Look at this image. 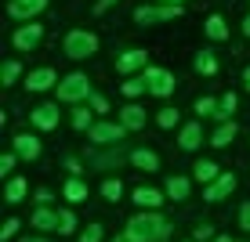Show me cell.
<instances>
[{
    "mask_svg": "<svg viewBox=\"0 0 250 242\" xmlns=\"http://www.w3.org/2000/svg\"><path fill=\"white\" fill-rule=\"evenodd\" d=\"M127 235H131L134 242H160L170 235V224L156 217V213H138V217H131V224H127Z\"/></svg>",
    "mask_w": 250,
    "mask_h": 242,
    "instance_id": "1",
    "label": "cell"
},
{
    "mask_svg": "<svg viewBox=\"0 0 250 242\" xmlns=\"http://www.w3.org/2000/svg\"><path fill=\"white\" fill-rule=\"evenodd\" d=\"M65 55L69 58H91L94 51H98V37L87 29H73V33H65Z\"/></svg>",
    "mask_w": 250,
    "mask_h": 242,
    "instance_id": "2",
    "label": "cell"
},
{
    "mask_svg": "<svg viewBox=\"0 0 250 242\" xmlns=\"http://www.w3.org/2000/svg\"><path fill=\"white\" fill-rule=\"evenodd\" d=\"M91 94V80L83 73H69L62 83H58V98L62 101H80V98H87Z\"/></svg>",
    "mask_w": 250,
    "mask_h": 242,
    "instance_id": "3",
    "label": "cell"
},
{
    "mask_svg": "<svg viewBox=\"0 0 250 242\" xmlns=\"http://www.w3.org/2000/svg\"><path fill=\"white\" fill-rule=\"evenodd\" d=\"M145 83H149V94H156V98H170V94H174V76H170L167 69L149 65L145 69Z\"/></svg>",
    "mask_w": 250,
    "mask_h": 242,
    "instance_id": "4",
    "label": "cell"
},
{
    "mask_svg": "<svg viewBox=\"0 0 250 242\" xmlns=\"http://www.w3.org/2000/svg\"><path fill=\"white\" fill-rule=\"evenodd\" d=\"M178 15H182L178 4H163V7H138L134 19L142 25H152V22H170V19H178Z\"/></svg>",
    "mask_w": 250,
    "mask_h": 242,
    "instance_id": "5",
    "label": "cell"
},
{
    "mask_svg": "<svg viewBox=\"0 0 250 242\" xmlns=\"http://www.w3.org/2000/svg\"><path fill=\"white\" fill-rule=\"evenodd\" d=\"M47 7V0H7V15L11 19H33Z\"/></svg>",
    "mask_w": 250,
    "mask_h": 242,
    "instance_id": "6",
    "label": "cell"
},
{
    "mask_svg": "<svg viewBox=\"0 0 250 242\" xmlns=\"http://www.w3.org/2000/svg\"><path fill=\"white\" fill-rule=\"evenodd\" d=\"M124 130H127L124 123H94V127H91V141H98V145L124 141Z\"/></svg>",
    "mask_w": 250,
    "mask_h": 242,
    "instance_id": "7",
    "label": "cell"
},
{
    "mask_svg": "<svg viewBox=\"0 0 250 242\" xmlns=\"http://www.w3.org/2000/svg\"><path fill=\"white\" fill-rule=\"evenodd\" d=\"M40 37H44V29H40L37 22H33V25H22V29L15 33V47H19V51H29V47L40 44Z\"/></svg>",
    "mask_w": 250,
    "mask_h": 242,
    "instance_id": "8",
    "label": "cell"
},
{
    "mask_svg": "<svg viewBox=\"0 0 250 242\" xmlns=\"http://www.w3.org/2000/svg\"><path fill=\"white\" fill-rule=\"evenodd\" d=\"M232 188H236V177H232V174H221L210 188H207V203H221V199H225Z\"/></svg>",
    "mask_w": 250,
    "mask_h": 242,
    "instance_id": "9",
    "label": "cell"
},
{
    "mask_svg": "<svg viewBox=\"0 0 250 242\" xmlns=\"http://www.w3.org/2000/svg\"><path fill=\"white\" fill-rule=\"evenodd\" d=\"M145 62H149V55H145V51H127V55L116 62V69H120V76H131L134 69H142Z\"/></svg>",
    "mask_w": 250,
    "mask_h": 242,
    "instance_id": "10",
    "label": "cell"
},
{
    "mask_svg": "<svg viewBox=\"0 0 250 242\" xmlns=\"http://www.w3.org/2000/svg\"><path fill=\"white\" fill-rule=\"evenodd\" d=\"M15 152H19V159H37L40 155V141L29 134H19L15 137Z\"/></svg>",
    "mask_w": 250,
    "mask_h": 242,
    "instance_id": "11",
    "label": "cell"
},
{
    "mask_svg": "<svg viewBox=\"0 0 250 242\" xmlns=\"http://www.w3.org/2000/svg\"><path fill=\"white\" fill-rule=\"evenodd\" d=\"M33 123H37L40 130H51V127L58 123V109H55V105H40V109H33Z\"/></svg>",
    "mask_w": 250,
    "mask_h": 242,
    "instance_id": "12",
    "label": "cell"
},
{
    "mask_svg": "<svg viewBox=\"0 0 250 242\" xmlns=\"http://www.w3.org/2000/svg\"><path fill=\"white\" fill-rule=\"evenodd\" d=\"M51 83H55V69H37V73H29L25 87H29V91H47Z\"/></svg>",
    "mask_w": 250,
    "mask_h": 242,
    "instance_id": "13",
    "label": "cell"
},
{
    "mask_svg": "<svg viewBox=\"0 0 250 242\" xmlns=\"http://www.w3.org/2000/svg\"><path fill=\"white\" fill-rule=\"evenodd\" d=\"M131 159H134V167H138V170H149V174H152V170H160L156 152H149V149H138V152L131 155Z\"/></svg>",
    "mask_w": 250,
    "mask_h": 242,
    "instance_id": "14",
    "label": "cell"
},
{
    "mask_svg": "<svg viewBox=\"0 0 250 242\" xmlns=\"http://www.w3.org/2000/svg\"><path fill=\"white\" fill-rule=\"evenodd\" d=\"M203 29H207V37H210V40H229V25H225V19H218V15H210Z\"/></svg>",
    "mask_w": 250,
    "mask_h": 242,
    "instance_id": "15",
    "label": "cell"
},
{
    "mask_svg": "<svg viewBox=\"0 0 250 242\" xmlns=\"http://www.w3.org/2000/svg\"><path fill=\"white\" fill-rule=\"evenodd\" d=\"M134 203H138V206H149V210H156V206L163 203V195L156 192V188H138V192H134Z\"/></svg>",
    "mask_w": 250,
    "mask_h": 242,
    "instance_id": "16",
    "label": "cell"
},
{
    "mask_svg": "<svg viewBox=\"0 0 250 242\" xmlns=\"http://www.w3.org/2000/svg\"><path fill=\"white\" fill-rule=\"evenodd\" d=\"M200 141H203L200 123H188L185 130H182V149H185V152H192V149H200Z\"/></svg>",
    "mask_w": 250,
    "mask_h": 242,
    "instance_id": "17",
    "label": "cell"
},
{
    "mask_svg": "<svg viewBox=\"0 0 250 242\" xmlns=\"http://www.w3.org/2000/svg\"><path fill=\"white\" fill-rule=\"evenodd\" d=\"M232 137H236V123H221L218 130H214V137H210V145H214V149H225V145L232 141Z\"/></svg>",
    "mask_w": 250,
    "mask_h": 242,
    "instance_id": "18",
    "label": "cell"
},
{
    "mask_svg": "<svg viewBox=\"0 0 250 242\" xmlns=\"http://www.w3.org/2000/svg\"><path fill=\"white\" fill-rule=\"evenodd\" d=\"M33 228H44V231H58V217L51 210H37L33 213Z\"/></svg>",
    "mask_w": 250,
    "mask_h": 242,
    "instance_id": "19",
    "label": "cell"
},
{
    "mask_svg": "<svg viewBox=\"0 0 250 242\" xmlns=\"http://www.w3.org/2000/svg\"><path fill=\"white\" fill-rule=\"evenodd\" d=\"M124 127H127V130H138V127H145V112L138 109V105H127V109H124Z\"/></svg>",
    "mask_w": 250,
    "mask_h": 242,
    "instance_id": "20",
    "label": "cell"
},
{
    "mask_svg": "<svg viewBox=\"0 0 250 242\" xmlns=\"http://www.w3.org/2000/svg\"><path fill=\"white\" fill-rule=\"evenodd\" d=\"M196 73H203V76H214V73H218V58H214L210 51L196 55Z\"/></svg>",
    "mask_w": 250,
    "mask_h": 242,
    "instance_id": "21",
    "label": "cell"
},
{
    "mask_svg": "<svg viewBox=\"0 0 250 242\" xmlns=\"http://www.w3.org/2000/svg\"><path fill=\"white\" fill-rule=\"evenodd\" d=\"M167 195L170 199H188V177H170L167 181Z\"/></svg>",
    "mask_w": 250,
    "mask_h": 242,
    "instance_id": "22",
    "label": "cell"
},
{
    "mask_svg": "<svg viewBox=\"0 0 250 242\" xmlns=\"http://www.w3.org/2000/svg\"><path fill=\"white\" fill-rule=\"evenodd\" d=\"M196 177H200L203 185H207V181H218V163H210V159H200V163H196Z\"/></svg>",
    "mask_w": 250,
    "mask_h": 242,
    "instance_id": "23",
    "label": "cell"
},
{
    "mask_svg": "<svg viewBox=\"0 0 250 242\" xmlns=\"http://www.w3.org/2000/svg\"><path fill=\"white\" fill-rule=\"evenodd\" d=\"M83 195H87V188H83V181H69V185H65V199H69V203H83Z\"/></svg>",
    "mask_w": 250,
    "mask_h": 242,
    "instance_id": "24",
    "label": "cell"
},
{
    "mask_svg": "<svg viewBox=\"0 0 250 242\" xmlns=\"http://www.w3.org/2000/svg\"><path fill=\"white\" fill-rule=\"evenodd\" d=\"M22 195H25V181L15 177L11 185H7V203H22Z\"/></svg>",
    "mask_w": 250,
    "mask_h": 242,
    "instance_id": "25",
    "label": "cell"
},
{
    "mask_svg": "<svg viewBox=\"0 0 250 242\" xmlns=\"http://www.w3.org/2000/svg\"><path fill=\"white\" fill-rule=\"evenodd\" d=\"M58 231H62V235H73V231H76V217H73L69 210L58 213Z\"/></svg>",
    "mask_w": 250,
    "mask_h": 242,
    "instance_id": "26",
    "label": "cell"
},
{
    "mask_svg": "<svg viewBox=\"0 0 250 242\" xmlns=\"http://www.w3.org/2000/svg\"><path fill=\"white\" fill-rule=\"evenodd\" d=\"M218 105L221 101H214V98H200L196 101V112H200V116H218Z\"/></svg>",
    "mask_w": 250,
    "mask_h": 242,
    "instance_id": "27",
    "label": "cell"
},
{
    "mask_svg": "<svg viewBox=\"0 0 250 242\" xmlns=\"http://www.w3.org/2000/svg\"><path fill=\"white\" fill-rule=\"evenodd\" d=\"M232 112H236V94H225V98H221V105H218V119L232 116Z\"/></svg>",
    "mask_w": 250,
    "mask_h": 242,
    "instance_id": "28",
    "label": "cell"
},
{
    "mask_svg": "<svg viewBox=\"0 0 250 242\" xmlns=\"http://www.w3.org/2000/svg\"><path fill=\"white\" fill-rule=\"evenodd\" d=\"M102 195H105V199H113V203H116V199L124 195V185H120V181H105V185H102Z\"/></svg>",
    "mask_w": 250,
    "mask_h": 242,
    "instance_id": "29",
    "label": "cell"
},
{
    "mask_svg": "<svg viewBox=\"0 0 250 242\" xmlns=\"http://www.w3.org/2000/svg\"><path fill=\"white\" fill-rule=\"evenodd\" d=\"M142 91H149V83H145V80H127V83H124V94H127V98H138Z\"/></svg>",
    "mask_w": 250,
    "mask_h": 242,
    "instance_id": "30",
    "label": "cell"
},
{
    "mask_svg": "<svg viewBox=\"0 0 250 242\" xmlns=\"http://www.w3.org/2000/svg\"><path fill=\"white\" fill-rule=\"evenodd\" d=\"M174 123H178V109H160V127H167V130H170Z\"/></svg>",
    "mask_w": 250,
    "mask_h": 242,
    "instance_id": "31",
    "label": "cell"
},
{
    "mask_svg": "<svg viewBox=\"0 0 250 242\" xmlns=\"http://www.w3.org/2000/svg\"><path fill=\"white\" fill-rule=\"evenodd\" d=\"M15 159H19V152H7V155H0V174H11V170H15Z\"/></svg>",
    "mask_w": 250,
    "mask_h": 242,
    "instance_id": "32",
    "label": "cell"
},
{
    "mask_svg": "<svg viewBox=\"0 0 250 242\" xmlns=\"http://www.w3.org/2000/svg\"><path fill=\"white\" fill-rule=\"evenodd\" d=\"M4 83H15V76H19V62H4Z\"/></svg>",
    "mask_w": 250,
    "mask_h": 242,
    "instance_id": "33",
    "label": "cell"
},
{
    "mask_svg": "<svg viewBox=\"0 0 250 242\" xmlns=\"http://www.w3.org/2000/svg\"><path fill=\"white\" fill-rule=\"evenodd\" d=\"M80 242H102V228H98V224H91V228L80 235Z\"/></svg>",
    "mask_w": 250,
    "mask_h": 242,
    "instance_id": "34",
    "label": "cell"
},
{
    "mask_svg": "<svg viewBox=\"0 0 250 242\" xmlns=\"http://www.w3.org/2000/svg\"><path fill=\"white\" fill-rule=\"evenodd\" d=\"M87 123H91V116H87V112H76V116H73V127H76V130H87Z\"/></svg>",
    "mask_w": 250,
    "mask_h": 242,
    "instance_id": "35",
    "label": "cell"
},
{
    "mask_svg": "<svg viewBox=\"0 0 250 242\" xmlns=\"http://www.w3.org/2000/svg\"><path fill=\"white\" fill-rule=\"evenodd\" d=\"M15 231H19V221H15V217H11V221H7V224H4V228H0V239H11V235H15Z\"/></svg>",
    "mask_w": 250,
    "mask_h": 242,
    "instance_id": "36",
    "label": "cell"
},
{
    "mask_svg": "<svg viewBox=\"0 0 250 242\" xmlns=\"http://www.w3.org/2000/svg\"><path fill=\"white\" fill-rule=\"evenodd\" d=\"M239 228H247V231H250V203L243 206V210H239Z\"/></svg>",
    "mask_w": 250,
    "mask_h": 242,
    "instance_id": "37",
    "label": "cell"
},
{
    "mask_svg": "<svg viewBox=\"0 0 250 242\" xmlns=\"http://www.w3.org/2000/svg\"><path fill=\"white\" fill-rule=\"evenodd\" d=\"M210 235H214L210 224H200V228H196V239H200V242H203V239H210Z\"/></svg>",
    "mask_w": 250,
    "mask_h": 242,
    "instance_id": "38",
    "label": "cell"
},
{
    "mask_svg": "<svg viewBox=\"0 0 250 242\" xmlns=\"http://www.w3.org/2000/svg\"><path fill=\"white\" fill-rule=\"evenodd\" d=\"M91 101H94V109H98V112H105V98H102V94H91Z\"/></svg>",
    "mask_w": 250,
    "mask_h": 242,
    "instance_id": "39",
    "label": "cell"
},
{
    "mask_svg": "<svg viewBox=\"0 0 250 242\" xmlns=\"http://www.w3.org/2000/svg\"><path fill=\"white\" fill-rule=\"evenodd\" d=\"M113 4H116V0H98V7H94V11L102 15V11H105V7H113Z\"/></svg>",
    "mask_w": 250,
    "mask_h": 242,
    "instance_id": "40",
    "label": "cell"
},
{
    "mask_svg": "<svg viewBox=\"0 0 250 242\" xmlns=\"http://www.w3.org/2000/svg\"><path fill=\"white\" fill-rule=\"evenodd\" d=\"M113 242H134V239H131V235H127V231H124V235H116Z\"/></svg>",
    "mask_w": 250,
    "mask_h": 242,
    "instance_id": "41",
    "label": "cell"
},
{
    "mask_svg": "<svg viewBox=\"0 0 250 242\" xmlns=\"http://www.w3.org/2000/svg\"><path fill=\"white\" fill-rule=\"evenodd\" d=\"M243 83H247V91H250V69H247V73H243Z\"/></svg>",
    "mask_w": 250,
    "mask_h": 242,
    "instance_id": "42",
    "label": "cell"
},
{
    "mask_svg": "<svg viewBox=\"0 0 250 242\" xmlns=\"http://www.w3.org/2000/svg\"><path fill=\"white\" fill-rule=\"evenodd\" d=\"M243 33H247V37H250V19H247V22H243Z\"/></svg>",
    "mask_w": 250,
    "mask_h": 242,
    "instance_id": "43",
    "label": "cell"
},
{
    "mask_svg": "<svg viewBox=\"0 0 250 242\" xmlns=\"http://www.w3.org/2000/svg\"><path fill=\"white\" fill-rule=\"evenodd\" d=\"M22 242H47V239H33V235H29V239H22Z\"/></svg>",
    "mask_w": 250,
    "mask_h": 242,
    "instance_id": "44",
    "label": "cell"
},
{
    "mask_svg": "<svg viewBox=\"0 0 250 242\" xmlns=\"http://www.w3.org/2000/svg\"><path fill=\"white\" fill-rule=\"evenodd\" d=\"M214 242H232V239H229V235H221V239H214Z\"/></svg>",
    "mask_w": 250,
    "mask_h": 242,
    "instance_id": "45",
    "label": "cell"
},
{
    "mask_svg": "<svg viewBox=\"0 0 250 242\" xmlns=\"http://www.w3.org/2000/svg\"><path fill=\"white\" fill-rule=\"evenodd\" d=\"M160 4H182V0H160Z\"/></svg>",
    "mask_w": 250,
    "mask_h": 242,
    "instance_id": "46",
    "label": "cell"
}]
</instances>
